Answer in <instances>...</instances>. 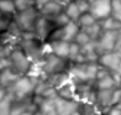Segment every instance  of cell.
<instances>
[{
	"label": "cell",
	"mask_w": 121,
	"mask_h": 115,
	"mask_svg": "<svg viewBox=\"0 0 121 115\" xmlns=\"http://www.w3.org/2000/svg\"><path fill=\"white\" fill-rule=\"evenodd\" d=\"M98 69H99L98 62H84V63L72 64L68 73L70 75V80L74 84L95 83Z\"/></svg>",
	"instance_id": "6da1fadb"
},
{
	"label": "cell",
	"mask_w": 121,
	"mask_h": 115,
	"mask_svg": "<svg viewBox=\"0 0 121 115\" xmlns=\"http://www.w3.org/2000/svg\"><path fill=\"white\" fill-rule=\"evenodd\" d=\"M40 78H34L30 75H21L20 78L8 89L9 94L14 98V100L29 99L34 95L35 88L38 83Z\"/></svg>",
	"instance_id": "7a4b0ae2"
},
{
	"label": "cell",
	"mask_w": 121,
	"mask_h": 115,
	"mask_svg": "<svg viewBox=\"0 0 121 115\" xmlns=\"http://www.w3.org/2000/svg\"><path fill=\"white\" fill-rule=\"evenodd\" d=\"M38 63H40V67L42 71V78H46V77L53 75V74H58V73L68 72L70 66H72V63L67 58L57 57L53 53L45 56Z\"/></svg>",
	"instance_id": "3957f363"
},
{
	"label": "cell",
	"mask_w": 121,
	"mask_h": 115,
	"mask_svg": "<svg viewBox=\"0 0 121 115\" xmlns=\"http://www.w3.org/2000/svg\"><path fill=\"white\" fill-rule=\"evenodd\" d=\"M43 43L45 42L40 41L37 37L21 38L17 46L22 50V52L26 54V56L30 58V61L34 63V62H40L43 58V52H42Z\"/></svg>",
	"instance_id": "277c9868"
},
{
	"label": "cell",
	"mask_w": 121,
	"mask_h": 115,
	"mask_svg": "<svg viewBox=\"0 0 121 115\" xmlns=\"http://www.w3.org/2000/svg\"><path fill=\"white\" fill-rule=\"evenodd\" d=\"M38 16H40L38 10L36 8H31L25 11L16 13L14 16V21L22 32H35V26Z\"/></svg>",
	"instance_id": "5b68a950"
},
{
	"label": "cell",
	"mask_w": 121,
	"mask_h": 115,
	"mask_svg": "<svg viewBox=\"0 0 121 115\" xmlns=\"http://www.w3.org/2000/svg\"><path fill=\"white\" fill-rule=\"evenodd\" d=\"M9 58H10V62H11V68L15 69L20 75H26L30 72L32 62L30 61V58L22 52V50L19 46L14 47V50L11 51V54H10Z\"/></svg>",
	"instance_id": "8992f818"
},
{
	"label": "cell",
	"mask_w": 121,
	"mask_h": 115,
	"mask_svg": "<svg viewBox=\"0 0 121 115\" xmlns=\"http://www.w3.org/2000/svg\"><path fill=\"white\" fill-rule=\"evenodd\" d=\"M79 26L77 25V22L70 21L67 25H64L62 27H57L52 32V35L49 36L48 41H54V40H62L67 42H73L77 34L79 32Z\"/></svg>",
	"instance_id": "52a82bcc"
},
{
	"label": "cell",
	"mask_w": 121,
	"mask_h": 115,
	"mask_svg": "<svg viewBox=\"0 0 121 115\" xmlns=\"http://www.w3.org/2000/svg\"><path fill=\"white\" fill-rule=\"evenodd\" d=\"M116 32L117 31H103L99 38L95 41V48L99 56L104 53L115 51L116 45Z\"/></svg>",
	"instance_id": "ba28073f"
},
{
	"label": "cell",
	"mask_w": 121,
	"mask_h": 115,
	"mask_svg": "<svg viewBox=\"0 0 121 115\" xmlns=\"http://www.w3.org/2000/svg\"><path fill=\"white\" fill-rule=\"evenodd\" d=\"M89 13L94 16L96 21H101L111 16V0H89Z\"/></svg>",
	"instance_id": "9c48e42d"
},
{
	"label": "cell",
	"mask_w": 121,
	"mask_h": 115,
	"mask_svg": "<svg viewBox=\"0 0 121 115\" xmlns=\"http://www.w3.org/2000/svg\"><path fill=\"white\" fill-rule=\"evenodd\" d=\"M56 26H54L53 21L46 19L43 16H38V19L36 21V26H35V34L36 37L42 42H47L49 36L52 35V32L54 31Z\"/></svg>",
	"instance_id": "30bf717a"
},
{
	"label": "cell",
	"mask_w": 121,
	"mask_h": 115,
	"mask_svg": "<svg viewBox=\"0 0 121 115\" xmlns=\"http://www.w3.org/2000/svg\"><path fill=\"white\" fill-rule=\"evenodd\" d=\"M120 62H121V54L117 51H111V52L104 53L101 56H99V59H98V64L100 67L108 69L112 74L117 71Z\"/></svg>",
	"instance_id": "8fae6325"
},
{
	"label": "cell",
	"mask_w": 121,
	"mask_h": 115,
	"mask_svg": "<svg viewBox=\"0 0 121 115\" xmlns=\"http://www.w3.org/2000/svg\"><path fill=\"white\" fill-rule=\"evenodd\" d=\"M63 9H64L63 3L58 1V0H51V1L47 3L38 13H40V15L43 16V18L53 20V19H56L59 14L63 13Z\"/></svg>",
	"instance_id": "7c38bea8"
},
{
	"label": "cell",
	"mask_w": 121,
	"mask_h": 115,
	"mask_svg": "<svg viewBox=\"0 0 121 115\" xmlns=\"http://www.w3.org/2000/svg\"><path fill=\"white\" fill-rule=\"evenodd\" d=\"M57 108V115H73L78 110V102L77 100H68L60 97L54 98Z\"/></svg>",
	"instance_id": "4fadbf2b"
},
{
	"label": "cell",
	"mask_w": 121,
	"mask_h": 115,
	"mask_svg": "<svg viewBox=\"0 0 121 115\" xmlns=\"http://www.w3.org/2000/svg\"><path fill=\"white\" fill-rule=\"evenodd\" d=\"M114 90V89H112ZM112 90H98L95 95V105L99 110L104 113L112 105Z\"/></svg>",
	"instance_id": "5bb4252c"
},
{
	"label": "cell",
	"mask_w": 121,
	"mask_h": 115,
	"mask_svg": "<svg viewBox=\"0 0 121 115\" xmlns=\"http://www.w3.org/2000/svg\"><path fill=\"white\" fill-rule=\"evenodd\" d=\"M94 85H95V89L98 90H112L115 88H117V87H120L112 73H109L106 75L101 77V78L96 79Z\"/></svg>",
	"instance_id": "9a60e30c"
},
{
	"label": "cell",
	"mask_w": 121,
	"mask_h": 115,
	"mask_svg": "<svg viewBox=\"0 0 121 115\" xmlns=\"http://www.w3.org/2000/svg\"><path fill=\"white\" fill-rule=\"evenodd\" d=\"M52 48V53L60 58H68L69 46L70 42L62 41V40H54V41H47Z\"/></svg>",
	"instance_id": "2e32d148"
},
{
	"label": "cell",
	"mask_w": 121,
	"mask_h": 115,
	"mask_svg": "<svg viewBox=\"0 0 121 115\" xmlns=\"http://www.w3.org/2000/svg\"><path fill=\"white\" fill-rule=\"evenodd\" d=\"M20 77L21 75L16 72L15 69H13L11 67L8 68V69H4V71L0 72V85L9 89Z\"/></svg>",
	"instance_id": "e0dca14e"
},
{
	"label": "cell",
	"mask_w": 121,
	"mask_h": 115,
	"mask_svg": "<svg viewBox=\"0 0 121 115\" xmlns=\"http://www.w3.org/2000/svg\"><path fill=\"white\" fill-rule=\"evenodd\" d=\"M37 110L43 115H57V108L54 99H42L37 105Z\"/></svg>",
	"instance_id": "ac0fdd59"
},
{
	"label": "cell",
	"mask_w": 121,
	"mask_h": 115,
	"mask_svg": "<svg viewBox=\"0 0 121 115\" xmlns=\"http://www.w3.org/2000/svg\"><path fill=\"white\" fill-rule=\"evenodd\" d=\"M99 22H100L103 31H119L121 29V22L116 19H114L112 16H109V18L99 21Z\"/></svg>",
	"instance_id": "d6986e66"
},
{
	"label": "cell",
	"mask_w": 121,
	"mask_h": 115,
	"mask_svg": "<svg viewBox=\"0 0 121 115\" xmlns=\"http://www.w3.org/2000/svg\"><path fill=\"white\" fill-rule=\"evenodd\" d=\"M63 13L68 16L70 21H74V22L79 19V16H80V11H79L78 6H77L75 1L65 4L64 5V9H63Z\"/></svg>",
	"instance_id": "ffe728a7"
},
{
	"label": "cell",
	"mask_w": 121,
	"mask_h": 115,
	"mask_svg": "<svg viewBox=\"0 0 121 115\" xmlns=\"http://www.w3.org/2000/svg\"><path fill=\"white\" fill-rule=\"evenodd\" d=\"M17 13L14 4V0H0V14L1 15H9L15 16Z\"/></svg>",
	"instance_id": "44dd1931"
},
{
	"label": "cell",
	"mask_w": 121,
	"mask_h": 115,
	"mask_svg": "<svg viewBox=\"0 0 121 115\" xmlns=\"http://www.w3.org/2000/svg\"><path fill=\"white\" fill-rule=\"evenodd\" d=\"M80 30H83L85 34L89 36L93 41H96L99 36L101 35V32H103V29H101V26H100V22L99 21H96L95 24H93L91 26L89 27H85V29H80Z\"/></svg>",
	"instance_id": "7402d4cb"
},
{
	"label": "cell",
	"mask_w": 121,
	"mask_h": 115,
	"mask_svg": "<svg viewBox=\"0 0 121 115\" xmlns=\"http://www.w3.org/2000/svg\"><path fill=\"white\" fill-rule=\"evenodd\" d=\"M75 22L79 26V29H85V27H89L93 24H95L96 20L90 13H85V14H80L79 19L77 20Z\"/></svg>",
	"instance_id": "603a6c76"
},
{
	"label": "cell",
	"mask_w": 121,
	"mask_h": 115,
	"mask_svg": "<svg viewBox=\"0 0 121 115\" xmlns=\"http://www.w3.org/2000/svg\"><path fill=\"white\" fill-rule=\"evenodd\" d=\"M13 103H14V98L10 94L4 100L0 102V115H10Z\"/></svg>",
	"instance_id": "cb8c5ba5"
},
{
	"label": "cell",
	"mask_w": 121,
	"mask_h": 115,
	"mask_svg": "<svg viewBox=\"0 0 121 115\" xmlns=\"http://www.w3.org/2000/svg\"><path fill=\"white\" fill-rule=\"evenodd\" d=\"M13 21H14V16L1 15V14H0V36H3V35L6 34Z\"/></svg>",
	"instance_id": "d4e9b609"
},
{
	"label": "cell",
	"mask_w": 121,
	"mask_h": 115,
	"mask_svg": "<svg viewBox=\"0 0 121 115\" xmlns=\"http://www.w3.org/2000/svg\"><path fill=\"white\" fill-rule=\"evenodd\" d=\"M14 4H15V8H16V11L17 13L25 11V10L31 9V8H35L34 0H14Z\"/></svg>",
	"instance_id": "484cf974"
},
{
	"label": "cell",
	"mask_w": 121,
	"mask_h": 115,
	"mask_svg": "<svg viewBox=\"0 0 121 115\" xmlns=\"http://www.w3.org/2000/svg\"><path fill=\"white\" fill-rule=\"evenodd\" d=\"M73 42H75L78 46L83 47V46L88 45V43L93 42V40H91V38L85 34V32H84L83 30H79V32L77 34V36H75V38H74V41H73Z\"/></svg>",
	"instance_id": "4316f807"
},
{
	"label": "cell",
	"mask_w": 121,
	"mask_h": 115,
	"mask_svg": "<svg viewBox=\"0 0 121 115\" xmlns=\"http://www.w3.org/2000/svg\"><path fill=\"white\" fill-rule=\"evenodd\" d=\"M80 54V46H78L75 42H70V46H69V52H68V61L70 63H74V61L78 56Z\"/></svg>",
	"instance_id": "83f0119b"
},
{
	"label": "cell",
	"mask_w": 121,
	"mask_h": 115,
	"mask_svg": "<svg viewBox=\"0 0 121 115\" xmlns=\"http://www.w3.org/2000/svg\"><path fill=\"white\" fill-rule=\"evenodd\" d=\"M14 47L11 43L5 42V41H0V58H8L11 54V51L14 50Z\"/></svg>",
	"instance_id": "f1b7e54d"
},
{
	"label": "cell",
	"mask_w": 121,
	"mask_h": 115,
	"mask_svg": "<svg viewBox=\"0 0 121 115\" xmlns=\"http://www.w3.org/2000/svg\"><path fill=\"white\" fill-rule=\"evenodd\" d=\"M52 21H53L54 26H56V29H57V27H62V26H64V25H67L68 22H70L69 18H68V16L65 15L64 13L59 14L57 18H56V19H53Z\"/></svg>",
	"instance_id": "f546056e"
},
{
	"label": "cell",
	"mask_w": 121,
	"mask_h": 115,
	"mask_svg": "<svg viewBox=\"0 0 121 115\" xmlns=\"http://www.w3.org/2000/svg\"><path fill=\"white\" fill-rule=\"evenodd\" d=\"M75 4L78 6L80 14H85V13H89L90 10V3L89 0H75Z\"/></svg>",
	"instance_id": "4dcf8cb0"
},
{
	"label": "cell",
	"mask_w": 121,
	"mask_h": 115,
	"mask_svg": "<svg viewBox=\"0 0 121 115\" xmlns=\"http://www.w3.org/2000/svg\"><path fill=\"white\" fill-rule=\"evenodd\" d=\"M103 115H121V105H111L109 109H106L105 111L103 113Z\"/></svg>",
	"instance_id": "1f68e13d"
},
{
	"label": "cell",
	"mask_w": 121,
	"mask_h": 115,
	"mask_svg": "<svg viewBox=\"0 0 121 115\" xmlns=\"http://www.w3.org/2000/svg\"><path fill=\"white\" fill-rule=\"evenodd\" d=\"M121 103V87H117L112 90V105H117Z\"/></svg>",
	"instance_id": "d6a6232c"
},
{
	"label": "cell",
	"mask_w": 121,
	"mask_h": 115,
	"mask_svg": "<svg viewBox=\"0 0 121 115\" xmlns=\"http://www.w3.org/2000/svg\"><path fill=\"white\" fill-rule=\"evenodd\" d=\"M11 67V62H10V58H0V72L4 69H8Z\"/></svg>",
	"instance_id": "836d02e7"
},
{
	"label": "cell",
	"mask_w": 121,
	"mask_h": 115,
	"mask_svg": "<svg viewBox=\"0 0 121 115\" xmlns=\"http://www.w3.org/2000/svg\"><path fill=\"white\" fill-rule=\"evenodd\" d=\"M49 1H51V0H34V5H35V8L38 10V11H40V10Z\"/></svg>",
	"instance_id": "e575fe53"
},
{
	"label": "cell",
	"mask_w": 121,
	"mask_h": 115,
	"mask_svg": "<svg viewBox=\"0 0 121 115\" xmlns=\"http://www.w3.org/2000/svg\"><path fill=\"white\" fill-rule=\"evenodd\" d=\"M8 95H9V92H8V89L0 85V102L4 100V99H5V98H6Z\"/></svg>",
	"instance_id": "d590c367"
},
{
	"label": "cell",
	"mask_w": 121,
	"mask_h": 115,
	"mask_svg": "<svg viewBox=\"0 0 121 115\" xmlns=\"http://www.w3.org/2000/svg\"><path fill=\"white\" fill-rule=\"evenodd\" d=\"M35 111H36V110H26V111H24V113H21L20 115H34Z\"/></svg>",
	"instance_id": "8d00e7d4"
},
{
	"label": "cell",
	"mask_w": 121,
	"mask_h": 115,
	"mask_svg": "<svg viewBox=\"0 0 121 115\" xmlns=\"http://www.w3.org/2000/svg\"><path fill=\"white\" fill-rule=\"evenodd\" d=\"M60 1L65 5V4H68V3H73V1H75V0H60Z\"/></svg>",
	"instance_id": "74e56055"
},
{
	"label": "cell",
	"mask_w": 121,
	"mask_h": 115,
	"mask_svg": "<svg viewBox=\"0 0 121 115\" xmlns=\"http://www.w3.org/2000/svg\"><path fill=\"white\" fill-rule=\"evenodd\" d=\"M34 115H43V114H42V113H40L38 110H36V111L34 113Z\"/></svg>",
	"instance_id": "f35d334b"
},
{
	"label": "cell",
	"mask_w": 121,
	"mask_h": 115,
	"mask_svg": "<svg viewBox=\"0 0 121 115\" xmlns=\"http://www.w3.org/2000/svg\"><path fill=\"white\" fill-rule=\"evenodd\" d=\"M116 51H117V52H119V53H120V54H121V46H120V47H119V48H117V50H116Z\"/></svg>",
	"instance_id": "ab89813d"
},
{
	"label": "cell",
	"mask_w": 121,
	"mask_h": 115,
	"mask_svg": "<svg viewBox=\"0 0 121 115\" xmlns=\"http://www.w3.org/2000/svg\"><path fill=\"white\" fill-rule=\"evenodd\" d=\"M58 1H60V0H58ZM60 3H62V1H60Z\"/></svg>",
	"instance_id": "60d3db41"
},
{
	"label": "cell",
	"mask_w": 121,
	"mask_h": 115,
	"mask_svg": "<svg viewBox=\"0 0 121 115\" xmlns=\"http://www.w3.org/2000/svg\"><path fill=\"white\" fill-rule=\"evenodd\" d=\"M120 105H121V103H120Z\"/></svg>",
	"instance_id": "b9f144b4"
}]
</instances>
